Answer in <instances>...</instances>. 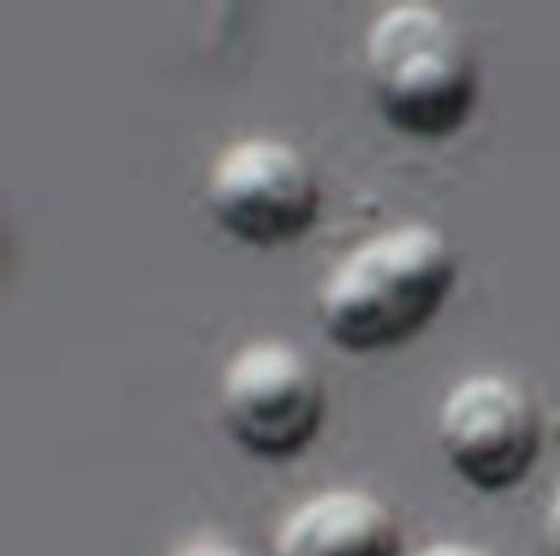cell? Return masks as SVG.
Wrapping results in <instances>:
<instances>
[{
    "label": "cell",
    "mask_w": 560,
    "mask_h": 556,
    "mask_svg": "<svg viewBox=\"0 0 560 556\" xmlns=\"http://www.w3.org/2000/svg\"><path fill=\"white\" fill-rule=\"evenodd\" d=\"M456 288V250L445 232L408 221L348 250L318 292V321L332 347L374 355L408 344Z\"/></svg>",
    "instance_id": "6da1fadb"
},
{
    "label": "cell",
    "mask_w": 560,
    "mask_h": 556,
    "mask_svg": "<svg viewBox=\"0 0 560 556\" xmlns=\"http://www.w3.org/2000/svg\"><path fill=\"white\" fill-rule=\"evenodd\" d=\"M363 57L377 109L400 134L438 142L471 120L478 68L445 8L422 0L382 8Z\"/></svg>",
    "instance_id": "7a4b0ae2"
},
{
    "label": "cell",
    "mask_w": 560,
    "mask_h": 556,
    "mask_svg": "<svg viewBox=\"0 0 560 556\" xmlns=\"http://www.w3.org/2000/svg\"><path fill=\"white\" fill-rule=\"evenodd\" d=\"M206 210L224 236L273 250L300 244L322 213V187L300 146L273 134L236 139L213 157Z\"/></svg>",
    "instance_id": "3957f363"
},
{
    "label": "cell",
    "mask_w": 560,
    "mask_h": 556,
    "mask_svg": "<svg viewBox=\"0 0 560 556\" xmlns=\"http://www.w3.org/2000/svg\"><path fill=\"white\" fill-rule=\"evenodd\" d=\"M217 411L243 452L258 460H292L322 434L325 385L295 344L255 340L224 363Z\"/></svg>",
    "instance_id": "277c9868"
},
{
    "label": "cell",
    "mask_w": 560,
    "mask_h": 556,
    "mask_svg": "<svg viewBox=\"0 0 560 556\" xmlns=\"http://www.w3.org/2000/svg\"><path fill=\"white\" fill-rule=\"evenodd\" d=\"M438 448L467 486L482 493L516 489L541 452L535 400L501 374H471L441 400Z\"/></svg>",
    "instance_id": "5b68a950"
},
{
    "label": "cell",
    "mask_w": 560,
    "mask_h": 556,
    "mask_svg": "<svg viewBox=\"0 0 560 556\" xmlns=\"http://www.w3.org/2000/svg\"><path fill=\"white\" fill-rule=\"evenodd\" d=\"M269 556H404L400 519L366 489H322L280 519Z\"/></svg>",
    "instance_id": "8992f818"
},
{
    "label": "cell",
    "mask_w": 560,
    "mask_h": 556,
    "mask_svg": "<svg viewBox=\"0 0 560 556\" xmlns=\"http://www.w3.org/2000/svg\"><path fill=\"white\" fill-rule=\"evenodd\" d=\"M168 556H250L243 545H236L232 537L221 534H195L187 542H179Z\"/></svg>",
    "instance_id": "52a82bcc"
},
{
    "label": "cell",
    "mask_w": 560,
    "mask_h": 556,
    "mask_svg": "<svg viewBox=\"0 0 560 556\" xmlns=\"http://www.w3.org/2000/svg\"><path fill=\"white\" fill-rule=\"evenodd\" d=\"M541 534H546V553L560 556V482H557V489L549 493L546 516H541Z\"/></svg>",
    "instance_id": "ba28073f"
},
{
    "label": "cell",
    "mask_w": 560,
    "mask_h": 556,
    "mask_svg": "<svg viewBox=\"0 0 560 556\" xmlns=\"http://www.w3.org/2000/svg\"><path fill=\"white\" fill-rule=\"evenodd\" d=\"M415 556H497V553L486 549V545H475V542H433Z\"/></svg>",
    "instance_id": "9c48e42d"
}]
</instances>
